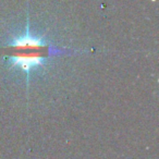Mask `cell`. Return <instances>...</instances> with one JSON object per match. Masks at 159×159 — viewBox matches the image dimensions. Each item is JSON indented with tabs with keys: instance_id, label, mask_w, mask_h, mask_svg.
I'll use <instances>...</instances> for the list:
<instances>
[{
	"instance_id": "1",
	"label": "cell",
	"mask_w": 159,
	"mask_h": 159,
	"mask_svg": "<svg viewBox=\"0 0 159 159\" xmlns=\"http://www.w3.org/2000/svg\"><path fill=\"white\" fill-rule=\"evenodd\" d=\"M8 55L11 68H16L26 74L29 82L32 71L45 66L47 59L56 53L64 52L49 46L44 37L32 35L29 29L22 36H16L8 44Z\"/></svg>"
}]
</instances>
